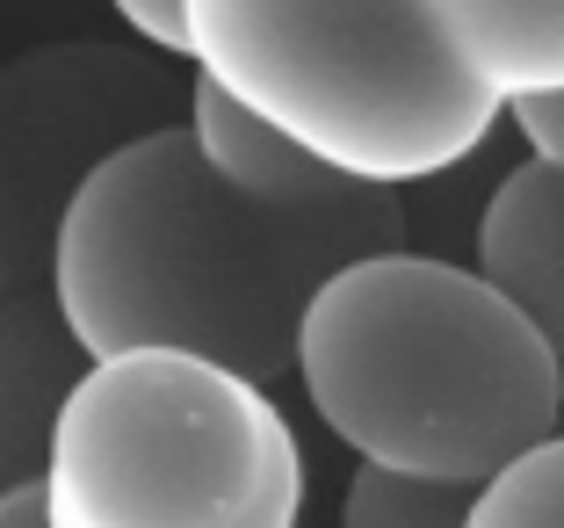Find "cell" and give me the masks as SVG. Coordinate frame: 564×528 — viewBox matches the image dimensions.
Segmentation results:
<instances>
[{"label": "cell", "mask_w": 564, "mask_h": 528, "mask_svg": "<svg viewBox=\"0 0 564 528\" xmlns=\"http://www.w3.org/2000/svg\"><path fill=\"white\" fill-rule=\"evenodd\" d=\"M383 247H405L399 196L261 203L203 166L188 123H152L80 182L51 247V304L87 363L166 347L275 391L312 290Z\"/></svg>", "instance_id": "obj_1"}, {"label": "cell", "mask_w": 564, "mask_h": 528, "mask_svg": "<svg viewBox=\"0 0 564 528\" xmlns=\"http://www.w3.org/2000/svg\"><path fill=\"white\" fill-rule=\"evenodd\" d=\"M290 377L355 463L470 493L564 420V363L543 333L478 268L413 247L318 282Z\"/></svg>", "instance_id": "obj_2"}, {"label": "cell", "mask_w": 564, "mask_h": 528, "mask_svg": "<svg viewBox=\"0 0 564 528\" xmlns=\"http://www.w3.org/2000/svg\"><path fill=\"white\" fill-rule=\"evenodd\" d=\"M188 66L377 196L464 166L499 123L427 0H188Z\"/></svg>", "instance_id": "obj_3"}, {"label": "cell", "mask_w": 564, "mask_h": 528, "mask_svg": "<svg viewBox=\"0 0 564 528\" xmlns=\"http://www.w3.org/2000/svg\"><path fill=\"white\" fill-rule=\"evenodd\" d=\"M44 528H297L304 449L275 391L196 355H109L51 434Z\"/></svg>", "instance_id": "obj_4"}, {"label": "cell", "mask_w": 564, "mask_h": 528, "mask_svg": "<svg viewBox=\"0 0 564 528\" xmlns=\"http://www.w3.org/2000/svg\"><path fill=\"white\" fill-rule=\"evenodd\" d=\"M160 123V66L109 36L36 44L0 66V298L51 290V247L80 182Z\"/></svg>", "instance_id": "obj_5"}, {"label": "cell", "mask_w": 564, "mask_h": 528, "mask_svg": "<svg viewBox=\"0 0 564 528\" xmlns=\"http://www.w3.org/2000/svg\"><path fill=\"white\" fill-rule=\"evenodd\" d=\"M87 369L95 363L73 341L66 312L51 304V290L0 298V493H22L44 478L51 434Z\"/></svg>", "instance_id": "obj_6"}, {"label": "cell", "mask_w": 564, "mask_h": 528, "mask_svg": "<svg viewBox=\"0 0 564 528\" xmlns=\"http://www.w3.org/2000/svg\"><path fill=\"white\" fill-rule=\"evenodd\" d=\"M470 268L543 333V347L564 363V166L521 160L499 174V188L478 211Z\"/></svg>", "instance_id": "obj_7"}, {"label": "cell", "mask_w": 564, "mask_h": 528, "mask_svg": "<svg viewBox=\"0 0 564 528\" xmlns=\"http://www.w3.org/2000/svg\"><path fill=\"white\" fill-rule=\"evenodd\" d=\"M456 66L499 101L564 95V0H427Z\"/></svg>", "instance_id": "obj_8"}, {"label": "cell", "mask_w": 564, "mask_h": 528, "mask_svg": "<svg viewBox=\"0 0 564 528\" xmlns=\"http://www.w3.org/2000/svg\"><path fill=\"white\" fill-rule=\"evenodd\" d=\"M188 138H196L203 166H210L225 188L239 196H261V203H312L333 196V188H355V182H333L326 166H312L297 146H282L261 116H247L232 95H217L210 80H188Z\"/></svg>", "instance_id": "obj_9"}, {"label": "cell", "mask_w": 564, "mask_h": 528, "mask_svg": "<svg viewBox=\"0 0 564 528\" xmlns=\"http://www.w3.org/2000/svg\"><path fill=\"white\" fill-rule=\"evenodd\" d=\"M464 528H564V428L521 449L507 471H492L470 493Z\"/></svg>", "instance_id": "obj_10"}, {"label": "cell", "mask_w": 564, "mask_h": 528, "mask_svg": "<svg viewBox=\"0 0 564 528\" xmlns=\"http://www.w3.org/2000/svg\"><path fill=\"white\" fill-rule=\"evenodd\" d=\"M470 521V485H427V478H391L355 463L340 493V528H464Z\"/></svg>", "instance_id": "obj_11"}, {"label": "cell", "mask_w": 564, "mask_h": 528, "mask_svg": "<svg viewBox=\"0 0 564 528\" xmlns=\"http://www.w3.org/2000/svg\"><path fill=\"white\" fill-rule=\"evenodd\" d=\"M109 8L152 58H182L188 66V0H109Z\"/></svg>", "instance_id": "obj_12"}, {"label": "cell", "mask_w": 564, "mask_h": 528, "mask_svg": "<svg viewBox=\"0 0 564 528\" xmlns=\"http://www.w3.org/2000/svg\"><path fill=\"white\" fill-rule=\"evenodd\" d=\"M514 131L529 146V160L543 166H564V95H535V101H514Z\"/></svg>", "instance_id": "obj_13"}, {"label": "cell", "mask_w": 564, "mask_h": 528, "mask_svg": "<svg viewBox=\"0 0 564 528\" xmlns=\"http://www.w3.org/2000/svg\"><path fill=\"white\" fill-rule=\"evenodd\" d=\"M0 528H44V493H36V485L0 493Z\"/></svg>", "instance_id": "obj_14"}]
</instances>
